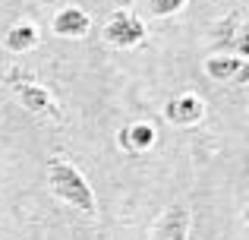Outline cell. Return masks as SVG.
Masks as SVG:
<instances>
[{"label":"cell","instance_id":"10","mask_svg":"<svg viewBox=\"0 0 249 240\" xmlns=\"http://www.w3.org/2000/svg\"><path fill=\"white\" fill-rule=\"evenodd\" d=\"M38 41H41V32L35 22H16L3 32V48L10 54H29L38 48Z\"/></svg>","mask_w":249,"mask_h":240},{"label":"cell","instance_id":"8","mask_svg":"<svg viewBox=\"0 0 249 240\" xmlns=\"http://www.w3.org/2000/svg\"><path fill=\"white\" fill-rule=\"evenodd\" d=\"M155 142H158V129H155V123H148V120H133V123H126V127L117 129V146H120L123 152H129V155L152 152Z\"/></svg>","mask_w":249,"mask_h":240},{"label":"cell","instance_id":"3","mask_svg":"<svg viewBox=\"0 0 249 240\" xmlns=\"http://www.w3.org/2000/svg\"><path fill=\"white\" fill-rule=\"evenodd\" d=\"M212 38L218 41V51L227 54H249V25H246V10H231L224 19H218L212 29Z\"/></svg>","mask_w":249,"mask_h":240},{"label":"cell","instance_id":"5","mask_svg":"<svg viewBox=\"0 0 249 240\" xmlns=\"http://www.w3.org/2000/svg\"><path fill=\"white\" fill-rule=\"evenodd\" d=\"M202 73L212 82H233V86H243L249 79V63L240 54H227V51H214L202 60Z\"/></svg>","mask_w":249,"mask_h":240},{"label":"cell","instance_id":"4","mask_svg":"<svg viewBox=\"0 0 249 240\" xmlns=\"http://www.w3.org/2000/svg\"><path fill=\"white\" fill-rule=\"evenodd\" d=\"M189 228H193V212L183 203H170L155 215L152 228H148V240H186Z\"/></svg>","mask_w":249,"mask_h":240},{"label":"cell","instance_id":"9","mask_svg":"<svg viewBox=\"0 0 249 240\" xmlns=\"http://www.w3.org/2000/svg\"><path fill=\"white\" fill-rule=\"evenodd\" d=\"M13 95H16V101L29 114H35V117L57 114V105H54V98H51V92L44 86H38V82H19V86H13Z\"/></svg>","mask_w":249,"mask_h":240},{"label":"cell","instance_id":"11","mask_svg":"<svg viewBox=\"0 0 249 240\" xmlns=\"http://www.w3.org/2000/svg\"><path fill=\"white\" fill-rule=\"evenodd\" d=\"M186 3L189 0H145V13L152 19H170L186 10Z\"/></svg>","mask_w":249,"mask_h":240},{"label":"cell","instance_id":"2","mask_svg":"<svg viewBox=\"0 0 249 240\" xmlns=\"http://www.w3.org/2000/svg\"><path fill=\"white\" fill-rule=\"evenodd\" d=\"M101 38L107 48L117 51H133L148 38V29L133 10H114L101 25Z\"/></svg>","mask_w":249,"mask_h":240},{"label":"cell","instance_id":"6","mask_svg":"<svg viewBox=\"0 0 249 240\" xmlns=\"http://www.w3.org/2000/svg\"><path fill=\"white\" fill-rule=\"evenodd\" d=\"M161 117L174 127H199L205 120V101L193 92H183V95H174V98L164 101L161 108Z\"/></svg>","mask_w":249,"mask_h":240},{"label":"cell","instance_id":"7","mask_svg":"<svg viewBox=\"0 0 249 240\" xmlns=\"http://www.w3.org/2000/svg\"><path fill=\"white\" fill-rule=\"evenodd\" d=\"M91 32V16L82 6H60L51 16V35L63 38V41H82Z\"/></svg>","mask_w":249,"mask_h":240},{"label":"cell","instance_id":"1","mask_svg":"<svg viewBox=\"0 0 249 240\" xmlns=\"http://www.w3.org/2000/svg\"><path fill=\"white\" fill-rule=\"evenodd\" d=\"M44 180H48V190L54 193V196L60 199L63 205H70L76 215L89 218V222H91V218H98V199H95V190H91L89 177H85V174L73 165V161L60 158V155L48 158Z\"/></svg>","mask_w":249,"mask_h":240}]
</instances>
